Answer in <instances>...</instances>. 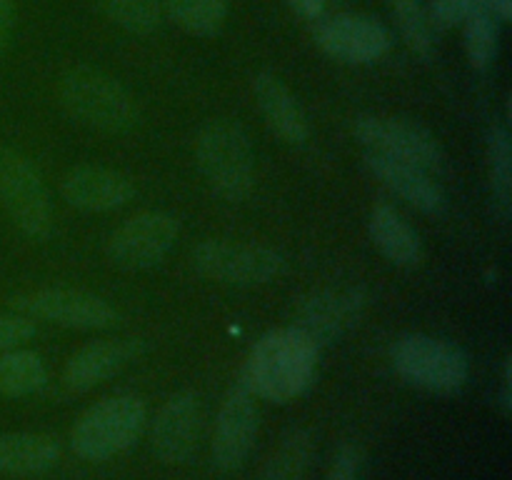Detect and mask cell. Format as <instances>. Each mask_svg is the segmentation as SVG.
<instances>
[{
	"mask_svg": "<svg viewBox=\"0 0 512 480\" xmlns=\"http://www.w3.org/2000/svg\"><path fill=\"white\" fill-rule=\"evenodd\" d=\"M318 353V345L293 325L270 330L250 350L240 383L255 398L288 403L313 383Z\"/></svg>",
	"mask_w": 512,
	"mask_h": 480,
	"instance_id": "cell-1",
	"label": "cell"
},
{
	"mask_svg": "<svg viewBox=\"0 0 512 480\" xmlns=\"http://www.w3.org/2000/svg\"><path fill=\"white\" fill-rule=\"evenodd\" d=\"M60 103L75 123L100 133H128L140 120L133 95L113 75L90 65H78L63 75Z\"/></svg>",
	"mask_w": 512,
	"mask_h": 480,
	"instance_id": "cell-2",
	"label": "cell"
},
{
	"mask_svg": "<svg viewBox=\"0 0 512 480\" xmlns=\"http://www.w3.org/2000/svg\"><path fill=\"white\" fill-rule=\"evenodd\" d=\"M195 160L220 198L238 203L253 190L255 158L243 125L233 120H213L205 125L195 140Z\"/></svg>",
	"mask_w": 512,
	"mask_h": 480,
	"instance_id": "cell-3",
	"label": "cell"
},
{
	"mask_svg": "<svg viewBox=\"0 0 512 480\" xmlns=\"http://www.w3.org/2000/svg\"><path fill=\"white\" fill-rule=\"evenodd\" d=\"M145 418H148V410L138 395H110L80 415L70 433V445L78 458L103 463L128 450L138 440Z\"/></svg>",
	"mask_w": 512,
	"mask_h": 480,
	"instance_id": "cell-4",
	"label": "cell"
},
{
	"mask_svg": "<svg viewBox=\"0 0 512 480\" xmlns=\"http://www.w3.org/2000/svg\"><path fill=\"white\" fill-rule=\"evenodd\" d=\"M390 360L400 378L433 393H458L468 383V358L448 340L408 333L395 340Z\"/></svg>",
	"mask_w": 512,
	"mask_h": 480,
	"instance_id": "cell-5",
	"label": "cell"
},
{
	"mask_svg": "<svg viewBox=\"0 0 512 480\" xmlns=\"http://www.w3.org/2000/svg\"><path fill=\"white\" fill-rule=\"evenodd\" d=\"M0 205L28 238L43 240L53 230V208L43 175L23 153L5 145H0Z\"/></svg>",
	"mask_w": 512,
	"mask_h": 480,
	"instance_id": "cell-6",
	"label": "cell"
},
{
	"mask_svg": "<svg viewBox=\"0 0 512 480\" xmlns=\"http://www.w3.org/2000/svg\"><path fill=\"white\" fill-rule=\"evenodd\" d=\"M190 260L205 278L238 288L273 283L288 268V260L278 250L230 240H203L193 248Z\"/></svg>",
	"mask_w": 512,
	"mask_h": 480,
	"instance_id": "cell-7",
	"label": "cell"
},
{
	"mask_svg": "<svg viewBox=\"0 0 512 480\" xmlns=\"http://www.w3.org/2000/svg\"><path fill=\"white\" fill-rule=\"evenodd\" d=\"M180 235L175 215L148 210L125 220L105 243V258L120 270H148L163 263Z\"/></svg>",
	"mask_w": 512,
	"mask_h": 480,
	"instance_id": "cell-8",
	"label": "cell"
},
{
	"mask_svg": "<svg viewBox=\"0 0 512 480\" xmlns=\"http://www.w3.org/2000/svg\"><path fill=\"white\" fill-rule=\"evenodd\" d=\"M10 308L33 320L75 330H98L118 323V310L100 295L78 288H40L10 298Z\"/></svg>",
	"mask_w": 512,
	"mask_h": 480,
	"instance_id": "cell-9",
	"label": "cell"
},
{
	"mask_svg": "<svg viewBox=\"0 0 512 480\" xmlns=\"http://www.w3.org/2000/svg\"><path fill=\"white\" fill-rule=\"evenodd\" d=\"M353 135L370 153L405 160L423 170L443 168V148L433 133L413 120L388 118V115H358L353 120Z\"/></svg>",
	"mask_w": 512,
	"mask_h": 480,
	"instance_id": "cell-10",
	"label": "cell"
},
{
	"mask_svg": "<svg viewBox=\"0 0 512 480\" xmlns=\"http://www.w3.org/2000/svg\"><path fill=\"white\" fill-rule=\"evenodd\" d=\"M315 43L340 63L365 65L388 55L393 40L390 30L378 18L343 13L318 20Z\"/></svg>",
	"mask_w": 512,
	"mask_h": 480,
	"instance_id": "cell-11",
	"label": "cell"
},
{
	"mask_svg": "<svg viewBox=\"0 0 512 480\" xmlns=\"http://www.w3.org/2000/svg\"><path fill=\"white\" fill-rule=\"evenodd\" d=\"M258 403L243 383H235L220 403L213 430V463L223 473L243 468L258 438Z\"/></svg>",
	"mask_w": 512,
	"mask_h": 480,
	"instance_id": "cell-12",
	"label": "cell"
},
{
	"mask_svg": "<svg viewBox=\"0 0 512 480\" xmlns=\"http://www.w3.org/2000/svg\"><path fill=\"white\" fill-rule=\"evenodd\" d=\"M203 430V408L198 395L183 390L160 405L150 428V448L163 463H185L195 453Z\"/></svg>",
	"mask_w": 512,
	"mask_h": 480,
	"instance_id": "cell-13",
	"label": "cell"
},
{
	"mask_svg": "<svg viewBox=\"0 0 512 480\" xmlns=\"http://www.w3.org/2000/svg\"><path fill=\"white\" fill-rule=\"evenodd\" d=\"M363 310L365 293L360 288L320 290L300 305L293 328H298L305 338L323 348L355 328Z\"/></svg>",
	"mask_w": 512,
	"mask_h": 480,
	"instance_id": "cell-14",
	"label": "cell"
},
{
	"mask_svg": "<svg viewBox=\"0 0 512 480\" xmlns=\"http://www.w3.org/2000/svg\"><path fill=\"white\" fill-rule=\"evenodd\" d=\"M138 188L130 175L100 165H80L60 180V195L65 203L85 213H105L128 205Z\"/></svg>",
	"mask_w": 512,
	"mask_h": 480,
	"instance_id": "cell-15",
	"label": "cell"
},
{
	"mask_svg": "<svg viewBox=\"0 0 512 480\" xmlns=\"http://www.w3.org/2000/svg\"><path fill=\"white\" fill-rule=\"evenodd\" d=\"M140 353H143V340L138 338L95 340L68 360L63 370V385L73 393H85V390L118 375Z\"/></svg>",
	"mask_w": 512,
	"mask_h": 480,
	"instance_id": "cell-16",
	"label": "cell"
},
{
	"mask_svg": "<svg viewBox=\"0 0 512 480\" xmlns=\"http://www.w3.org/2000/svg\"><path fill=\"white\" fill-rule=\"evenodd\" d=\"M365 165L370 168V173L390 188L393 193H398L400 198L408 200L413 208H418L420 213L438 215L445 210V195L440 190V185L435 183L428 175V170L418 168L413 163H405V160L388 158V155L380 153H365L363 155Z\"/></svg>",
	"mask_w": 512,
	"mask_h": 480,
	"instance_id": "cell-17",
	"label": "cell"
},
{
	"mask_svg": "<svg viewBox=\"0 0 512 480\" xmlns=\"http://www.w3.org/2000/svg\"><path fill=\"white\" fill-rule=\"evenodd\" d=\"M253 95L263 113L265 123L270 125L275 135L290 145H303L308 140V118L303 113V105L298 103L293 90L283 83L275 73H258L253 78Z\"/></svg>",
	"mask_w": 512,
	"mask_h": 480,
	"instance_id": "cell-18",
	"label": "cell"
},
{
	"mask_svg": "<svg viewBox=\"0 0 512 480\" xmlns=\"http://www.w3.org/2000/svg\"><path fill=\"white\" fill-rule=\"evenodd\" d=\"M60 460V445L48 433H0V473L40 475Z\"/></svg>",
	"mask_w": 512,
	"mask_h": 480,
	"instance_id": "cell-19",
	"label": "cell"
},
{
	"mask_svg": "<svg viewBox=\"0 0 512 480\" xmlns=\"http://www.w3.org/2000/svg\"><path fill=\"white\" fill-rule=\"evenodd\" d=\"M370 238L378 245L380 253L395 265L403 268H415L423 263V243L420 235L415 233L413 225L403 220V215L390 205H375L370 213Z\"/></svg>",
	"mask_w": 512,
	"mask_h": 480,
	"instance_id": "cell-20",
	"label": "cell"
},
{
	"mask_svg": "<svg viewBox=\"0 0 512 480\" xmlns=\"http://www.w3.org/2000/svg\"><path fill=\"white\" fill-rule=\"evenodd\" d=\"M313 455V433L305 428L290 430L288 435H283L278 448L270 453V458L265 460L258 480H305Z\"/></svg>",
	"mask_w": 512,
	"mask_h": 480,
	"instance_id": "cell-21",
	"label": "cell"
},
{
	"mask_svg": "<svg viewBox=\"0 0 512 480\" xmlns=\"http://www.w3.org/2000/svg\"><path fill=\"white\" fill-rule=\"evenodd\" d=\"M48 383V370L43 358L33 350H8L0 353V395L8 398H25Z\"/></svg>",
	"mask_w": 512,
	"mask_h": 480,
	"instance_id": "cell-22",
	"label": "cell"
},
{
	"mask_svg": "<svg viewBox=\"0 0 512 480\" xmlns=\"http://www.w3.org/2000/svg\"><path fill=\"white\" fill-rule=\"evenodd\" d=\"M163 8L185 33L210 38L223 28L230 0H163Z\"/></svg>",
	"mask_w": 512,
	"mask_h": 480,
	"instance_id": "cell-23",
	"label": "cell"
},
{
	"mask_svg": "<svg viewBox=\"0 0 512 480\" xmlns=\"http://www.w3.org/2000/svg\"><path fill=\"white\" fill-rule=\"evenodd\" d=\"M465 23V53L475 70L493 65L498 55V20L483 3L463 20Z\"/></svg>",
	"mask_w": 512,
	"mask_h": 480,
	"instance_id": "cell-24",
	"label": "cell"
},
{
	"mask_svg": "<svg viewBox=\"0 0 512 480\" xmlns=\"http://www.w3.org/2000/svg\"><path fill=\"white\" fill-rule=\"evenodd\" d=\"M388 3L390 8H393L395 20H398L400 30H403L410 48H413L420 58L428 60L430 55H433L435 25L433 20H430V13L423 5V0H388Z\"/></svg>",
	"mask_w": 512,
	"mask_h": 480,
	"instance_id": "cell-25",
	"label": "cell"
},
{
	"mask_svg": "<svg viewBox=\"0 0 512 480\" xmlns=\"http://www.w3.org/2000/svg\"><path fill=\"white\" fill-rule=\"evenodd\" d=\"M98 8L128 33L145 35L158 28L163 0H95Z\"/></svg>",
	"mask_w": 512,
	"mask_h": 480,
	"instance_id": "cell-26",
	"label": "cell"
},
{
	"mask_svg": "<svg viewBox=\"0 0 512 480\" xmlns=\"http://www.w3.org/2000/svg\"><path fill=\"white\" fill-rule=\"evenodd\" d=\"M488 160H490V185L503 218L510 215L512 195V148L508 130L495 125L488 135Z\"/></svg>",
	"mask_w": 512,
	"mask_h": 480,
	"instance_id": "cell-27",
	"label": "cell"
},
{
	"mask_svg": "<svg viewBox=\"0 0 512 480\" xmlns=\"http://www.w3.org/2000/svg\"><path fill=\"white\" fill-rule=\"evenodd\" d=\"M483 0H430V20L438 30L455 28L473 13Z\"/></svg>",
	"mask_w": 512,
	"mask_h": 480,
	"instance_id": "cell-28",
	"label": "cell"
},
{
	"mask_svg": "<svg viewBox=\"0 0 512 480\" xmlns=\"http://www.w3.org/2000/svg\"><path fill=\"white\" fill-rule=\"evenodd\" d=\"M35 335V320L23 313H3L0 315V353L18 348L20 343Z\"/></svg>",
	"mask_w": 512,
	"mask_h": 480,
	"instance_id": "cell-29",
	"label": "cell"
},
{
	"mask_svg": "<svg viewBox=\"0 0 512 480\" xmlns=\"http://www.w3.org/2000/svg\"><path fill=\"white\" fill-rule=\"evenodd\" d=\"M360 470H363V453L355 443H345L330 465L328 480H360Z\"/></svg>",
	"mask_w": 512,
	"mask_h": 480,
	"instance_id": "cell-30",
	"label": "cell"
},
{
	"mask_svg": "<svg viewBox=\"0 0 512 480\" xmlns=\"http://www.w3.org/2000/svg\"><path fill=\"white\" fill-rule=\"evenodd\" d=\"M15 23V3L13 0H0V58L8 50L10 35H13Z\"/></svg>",
	"mask_w": 512,
	"mask_h": 480,
	"instance_id": "cell-31",
	"label": "cell"
},
{
	"mask_svg": "<svg viewBox=\"0 0 512 480\" xmlns=\"http://www.w3.org/2000/svg\"><path fill=\"white\" fill-rule=\"evenodd\" d=\"M288 5L305 20H320L325 13V0H288Z\"/></svg>",
	"mask_w": 512,
	"mask_h": 480,
	"instance_id": "cell-32",
	"label": "cell"
},
{
	"mask_svg": "<svg viewBox=\"0 0 512 480\" xmlns=\"http://www.w3.org/2000/svg\"><path fill=\"white\" fill-rule=\"evenodd\" d=\"M500 405H503V413L508 415L512 410V363L508 360L503 370V390H500Z\"/></svg>",
	"mask_w": 512,
	"mask_h": 480,
	"instance_id": "cell-33",
	"label": "cell"
},
{
	"mask_svg": "<svg viewBox=\"0 0 512 480\" xmlns=\"http://www.w3.org/2000/svg\"><path fill=\"white\" fill-rule=\"evenodd\" d=\"M483 5L495 15V20H510L512 0H483Z\"/></svg>",
	"mask_w": 512,
	"mask_h": 480,
	"instance_id": "cell-34",
	"label": "cell"
}]
</instances>
